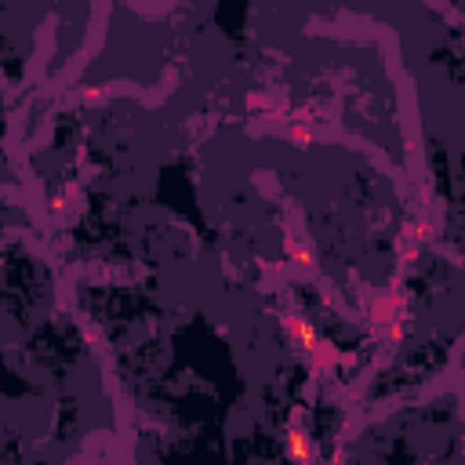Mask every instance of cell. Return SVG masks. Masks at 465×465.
Returning a JSON list of instances; mask_svg holds the SVG:
<instances>
[{
  "mask_svg": "<svg viewBox=\"0 0 465 465\" xmlns=\"http://www.w3.org/2000/svg\"><path fill=\"white\" fill-rule=\"evenodd\" d=\"M305 353L313 356V367H317V371H327V367H334L338 360H342V356H338V349L327 342V338H313V346H309Z\"/></svg>",
  "mask_w": 465,
  "mask_h": 465,
  "instance_id": "6da1fadb",
  "label": "cell"
},
{
  "mask_svg": "<svg viewBox=\"0 0 465 465\" xmlns=\"http://www.w3.org/2000/svg\"><path fill=\"white\" fill-rule=\"evenodd\" d=\"M284 327H288V334H295V338H298V346H302V349H309V346H313L317 331L309 327L302 317H291V313H288V317H284Z\"/></svg>",
  "mask_w": 465,
  "mask_h": 465,
  "instance_id": "7a4b0ae2",
  "label": "cell"
},
{
  "mask_svg": "<svg viewBox=\"0 0 465 465\" xmlns=\"http://www.w3.org/2000/svg\"><path fill=\"white\" fill-rule=\"evenodd\" d=\"M284 247H288V255H291L298 266H309V247H305L295 233H288V236H284Z\"/></svg>",
  "mask_w": 465,
  "mask_h": 465,
  "instance_id": "3957f363",
  "label": "cell"
},
{
  "mask_svg": "<svg viewBox=\"0 0 465 465\" xmlns=\"http://www.w3.org/2000/svg\"><path fill=\"white\" fill-rule=\"evenodd\" d=\"M288 451H291L295 458H309V444H305V432H302V429H291V432H288Z\"/></svg>",
  "mask_w": 465,
  "mask_h": 465,
  "instance_id": "277c9868",
  "label": "cell"
},
{
  "mask_svg": "<svg viewBox=\"0 0 465 465\" xmlns=\"http://www.w3.org/2000/svg\"><path fill=\"white\" fill-rule=\"evenodd\" d=\"M291 138L295 142H309V138H313V128H309L305 116H291Z\"/></svg>",
  "mask_w": 465,
  "mask_h": 465,
  "instance_id": "5b68a950",
  "label": "cell"
},
{
  "mask_svg": "<svg viewBox=\"0 0 465 465\" xmlns=\"http://www.w3.org/2000/svg\"><path fill=\"white\" fill-rule=\"evenodd\" d=\"M106 95H109V91H106V87H91V91H84V95H80V99H84V106H99V102H102Z\"/></svg>",
  "mask_w": 465,
  "mask_h": 465,
  "instance_id": "8992f818",
  "label": "cell"
}]
</instances>
